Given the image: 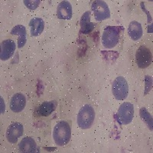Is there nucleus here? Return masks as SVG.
Instances as JSON below:
<instances>
[{
	"label": "nucleus",
	"mask_w": 153,
	"mask_h": 153,
	"mask_svg": "<svg viewBox=\"0 0 153 153\" xmlns=\"http://www.w3.org/2000/svg\"><path fill=\"white\" fill-rule=\"evenodd\" d=\"M71 137V129L66 121H59L56 124L53 131V138L57 146H63L69 143Z\"/></svg>",
	"instance_id": "f257e3e1"
},
{
	"label": "nucleus",
	"mask_w": 153,
	"mask_h": 153,
	"mask_svg": "<svg viewBox=\"0 0 153 153\" xmlns=\"http://www.w3.org/2000/svg\"><path fill=\"white\" fill-rule=\"evenodd\" d=\"M95 120V112L91 105L86 104L81 108L77 115V124L83 129L91 128Z\"/></svg>",
	"instance_id": "f03ea898"
},
{
	"label": "nucleus",
	"mask_w": 153,
	"mask_h": 153,
	"mask_svg": "<svg viewBox=\"0 0 153 153\" xmlns=\"http://www.w3.org/2000/svg\"><path fill=\"white\" fill-rule=\"evenodd\" d=\"M122 27L107 26L105 28L102 35V43L106 48H114L120 40V30Z\"/></svg>",
	"instance_id": "7ed1b4c3"
},
{
	"label": "nucleus",
	"mask_w": 153,
	"mask_h": 153,
	"mask_svg": "<svg viewBox=\"0 0 153 153\" xmlns=\"http://www.w3.org/2000/svg\"><path fill=\"white\" fill-rule=\"evenodd\" d=\"M112 92L117 100H124L128 97L129 86L123 76H117L112 84Z\"/></svg>",
	"instance_id": "20e7f679"
},
{
	"label": "nucleus",
	"mask_w": 153,
	"mask_h": 153,
	"mask_svg": "<svg viewBox=\"0 0 153 153\" xmlns=\"http://www.w3.org/2000/svg\"><path fill=\"white\" fill-rule=\"evenodd\" d=\"M116 117L119 123L122 125H127L130 123L134 117L133 105L129 102H125L121 104Z\"/></svg>",
	"instance_id": "39448f33"
},
{
	"label": "nucleus",
	"mask_w": 153,
	"mask_h": 153,
	"mask_svg": "<svg viewBox=\"0 0 153 153\" xmlns=\"http://www.w3.org/2000/svg\"><path fill=\"white\" fill-rule=\"evenodd\" d=\"M152 61V54L149 48L142 45L138 48L136 53V62L138 67L142 69L149 66Z\"/></svg>",
	"instance_id": "423d86ee"
},
{
	"label": "nucleus",
	"mask_w": 153,
	"mask_h": 153,
	"mask_svg": "<svg viewBox=\"0 0 153 153\" xmlns=\"http://www.w3.org/2000/svg\"><path fill=\"white\" fill-rule=\"evenodd\" d=\"M92 11L94 14L96 21L101 22L110 17L109 6L104 1L97 0L92 4Z\"/></svg>",
	"instance_id": "0eeeda50"
},
{
	"label": "nucleus",
	"mask_w": 153,
	"mask_h": 153,
	"mask_svg": "<svg viewBox=\"0 0 153 153\" xmlns=\"http://www.w3.org/2000/svg\"><path fill=\"white\" fill-rule=\"evenodd\" d=\"M23 126L19 123H13L8 127L6 138L10 143H16L19 138L23 135Z\"/></svg>",
	"instance_id": "6e6552de"
},
{
	"label": "nucleus",
	"mask_w": 153,
	"mask_h": 153,
	"mask_svg": "<svg viewBox=\"0 0 153 153\" xmlns=\"http://www.w3.org/2000/svg\"><path fill=\"white\" fill-rule=\"evenodd\" d=\"M16 45L14 41L11 39H7L2 42L1 44V54L0 57L2 61H6L9 60L16 51Z\"/></svg>",
	"instance_id": "1a4fd4ad"
},
{
	"label": "nucleus",
	"mask_w": 153,
	"mask_h": 153,
	"mask_svg": "<svg viewBox=\"0 0 153 153\" xmlns=\"http://www.w3.org/2000/svg\"><path fill=\"white\" fill-rule=\"evenodd\" d=\"M72 5L68 1H62L58 5L57 9V18L60 19L70 20L72 18Z\"/></svg>",
	"instance_id": "9d476101"
},
{
	"label": "nucleus",
	"mask_w": 153,
	"mask_h": 153,
	"mask_svg": "<svg viewBox=\"0 0 153 153\" xmlns=\"http://www.w3.org/2000/svg\"><path fill=\"white\" fill-rule=\"evenodd\" d=\"M26 104V98L23 94H16L10 101L11 110L14 113H20L24 110Z\"/></svg>",
	"instance_id": "9b49d317"
},
{
	"label": "nucleus",
	"mask_w": 153,
	"mask_h": 153,
	"mask_svg": "<svg viewBox=\"0 0 153 153\" xmlns=\"http://www.w3.org/2000/svg\"><path fill=\"white\" fill-rule=\"evenodd\" d=\"M95 28V24L91 22V12H84L80 19V31L81 34H90Z\"/></svg>",
	"instance_id": "f8f14e48"
},
{
	"label": "nucleus",
	"mask_w": 153,
	"mask_h": 153,
	"mask_svg": "<svg viewBox=\"0 0 153 153\" xmlns=\"http://www.w3.org/2000/svg\"><path fill=\"white\" fill-rule=\"evenodd\" d=\"M19 151L22 152H37L38 148L34 139L31 137H25L22 139L19 145Z\"/></svg>",
	"instance_id": "ddd939ff"
},
{
	"label": "nucleus",
	"mask_w": 153,
	"mask_h": 153,
	"mask_svg": "<svg viewBox=\"0 0 153 153\" xmlns=\"http://www.w3.org/2000/svg\"><path fill=\"white\" fill-rule=\"evenodd\" d=\"M11 34L12 35H15V36L16 35L19 36V38H18V47L19 48H22L25 45L27 40V32L25 27L21 25H18L12 28V30L11 31Z\"/></svg>",
	"instance_id": "4468645a"
},
{
	"label": "nucleus",
	"mask_w": 153,
	"mask_h": 153,
	"mask_svg": "<svg viewBox=\"0 0 153 153\" xmlns=\"http://www.w3.org/2000/svg\"><path fill=\"white\" fill-rule=\"evenodd\" d=\"M128 34L132 40L137 41L143 36V31L141 24L136 21H132L129 23L128 28Z\"/></svg>",
	"instance_id": "2eb2a0df"
},
{
	"label": "nucleus",
	"mask_w": 153,
	"mask_h": 153,
	"mask_svg": "<svg viewBox=\"0 0 153 153\" xmlns=\"http://www.w3.org/2000/svg\"><path fill=\"white\" fill-rule=\"evenodd\" d=\"M30 30L32 36H38L41 35L45 28V22L41 18H34L29 22Z\"/></svg>",
	"instance_id": "dca6fc26"
},
{
	"label": "nucleus",
	"mask_w": 153,
	"mask_h": 153,
	"mask_svg": "<svg viewBox=\"0 0 153 153\" xmlns=\"http://www.w3.org/2000/svg\"><path fill=\"white\" fill-rule=\"evenodd\" d=\"M57 102L54 100L44 102L38 108V113L42 117H48L55 110Z\"/></svg>",
	"instance_id": "f3484780"
},
{
	"label": "nucleus",
	"mask_w": 153,
	"mask_h": 153,
	"mask_svg": "<svg viewBox=\"0 0 153 153\" xmlns=\"http://www.w3.org/2000/svg\"><path fill=\"white\" fill-rule=\"evenodd\" d=\"M139 114H140V117H141L142 120L145 122V123L148 126V127L151 130H152V117L149 113L148 110H146L145 107L141 108L140 111H139Z\"/></svg>",
	"instance_id": "a211bd4d"
},
{
	"label": "nucleus",
	"mask_w": 153,
	"mask_h": 153,
	"mask_svg": "<svg viewBox=\"0 0 153 153\" xmlns=\"http://www.w3.org/2000/svg\"><path fill=\"white\" fill-rule=\"evenodd\" d=\"M24 3L25 4V5L30 10H35V9H36L38 7V5L41 3V2L39 0H36V1L35 0V1H31V0L27 1V0H25Z\"/></svg>",
	"instance_id": "6ab92c4d"
}]
</instances>
